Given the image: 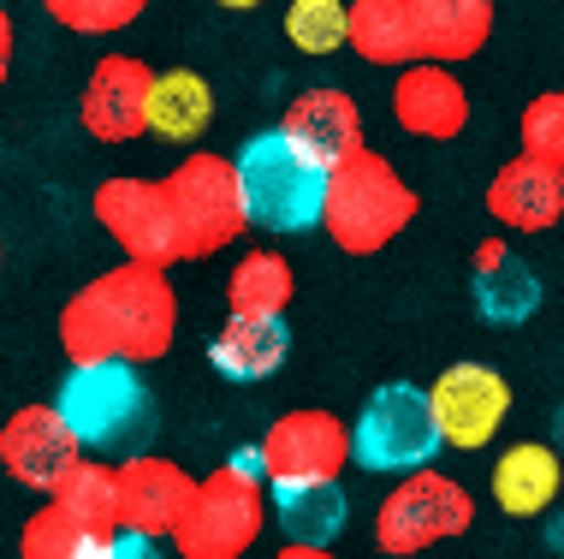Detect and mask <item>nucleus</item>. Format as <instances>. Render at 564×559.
I'll return each mask as SVG.
<instances>
[{
  "instance_id": "nucleus-4",
  "label": "nucleus",
  "mask_w": 564,
  "mask_h": 559,
  "mask_svg": "<svg viewBox=\"0 0 564 559\" xmlns=\"http://www.w3.org/2000/svg\"><path fill=\"white\" fill-rule=\"evenodd\" d=\"M238 185L250 226L262 233H310L322 226L327 203V168L285 138V131H262L238 149Z\"/></svg>"
},
{
  "instance_id": "nucleus-36",
  "label": "nucleus",
  "mask_w": 564,
  "mask_h": 559,
  "mask_svg": "<svg viewBox=\"0 0 564 559\" xmlns=\"http://www.w3.org/2000/svg\"><path fill=\"white\" fill-rule=\"evenodd\" d=\"M0 256H7V250H0Z\"/></svg>"
},
{
  "instance_id": "nucleus-3",
  "label": "nucleus",
  "mask_w": 564,
  "mask_h": 559,
  "mask_svg": "<svg viewBox=\"0 0 564 559\" xmlns=\"http://www.w3.org/2000/svg\"><path fill=\"white\" fill-rule=\"evenodd\" d=\"M54 411L78 434L84 452H113L131 447L155 429V399H149L143 375L126 357H101V364H72V375L54 393Z\"/></svg>"
},
{
  "instance_id": "nucleus-28",
  "label": "nucleus",
  "mask_w": 564,
  "mask_h": 559,
  "mask_svg": "<svg viewBox=\"0 0 564 559\" xmlns=\"http://www.w3.org/2000/svg\"><path fill=\"white\" fill-rule=\"evenodd\" d=\"M285 42L310 60L350 49V7L345 0H292L285 7Z\"/></svg>"
},
{
  "instance_id": "nucleus-27",
  "label": "nucleus",
  "mask_w": 564,
  "mask_h": 559,
  "mask_svg": "<svg viewBox=\"0 0 564 559\" xmlns=\"http://www.w3.org/2000/svg\"><path fill=\"white\" fill-rule=\"evenodd\" d=\"M54 501L66 506L78 524H89V530H101V536L119 530V471H113V464L84 459L78 471L54 488Z\"/></svg>"
},
{
  "instance_id": "nucleus-20",
  "label": "nucleus",
  "mask_w": 564,
  "mask_h": 559,
  "mask_svg": "<svg viewBox=\"0 0 564 559\" xmlns=\"http://www.w3.org/2000/svg\"><path fill=\"white\" fill-rule=\"evenodd\" d=\"M469 286H476V310L499 327L529 322L535 304H541V275L506 245V238H487V245L476 250V280Z\"/></svg>"
},
{
  "instance_id": "nucleus-10",
  "label": "nucleus",
  "mask_w": 564,
  "mask_h": 559,
  "mask_svg": "<svg viewBox=\"0 0 564 559\" xmlns=\"http://www.w3.org/2000/svg\"><path fill=\"white\" fill-rule=\"evenodd\" d=\"M350 464V422H339L333 411H285L268 422L262 434V471L268 482H339V471Z\"/></svg>"
},
{
  "instance_id": "nucleus-33",
  "label": "nucleus",
  "mask_w": 564,
  "mask_h": 559,
  "mask_svg": "<svg viewBox=\"0 0 564 559\" xmlns=\"http://www.w3.org/2000/svg\"><path fill=\"white\" fill-rule=\"evenodd\" d=\"M273 559H333V553H327V548H310V541H285Z\"/></svg>"
},
{
  "instance_id": "nucleus-18",
  "label": "nucleus",
  "mask_w": 564,
  "mask_h": 559,
  "mask_svg": "<svg viewBox=\"0 0 564 559\" xmlns=\"http://www.w3.org/2000/svg\"><path fill=\"white\" fill-rule=\"evenodd\" d=\"M285 357H292V327H285V315H238V310H226V327L208 340V364H215L226 381H238V387L280 375Z\"/></svg>"
},
{
  "instance_id": "nucleus-11",
  "label": "nucleus",
  "mask_w": 564,
  "mask_h": 559,
  "mask_svg": "<svg viewBox=\"0 0 564 559\" xmlns=\"http://www.w3.org/2000/svg\"><path fill=\"white\" fill-rule=\"evenodd\" d=\"M78 464H84V447L54 405H19V411L7 417V429H0V471L19 482V488L54 501V488L78 471Z\"/></svg>"
},
{
  "instance_id": "nucleus-24",
  "label": "nucleus",
  "mask_w": 564,
  "mask_h": 559,
  "mask_svg": "<svg viewBox=\"0 0 564 559\" xmlns=\"http://www.w3.org/2000/svg\"><path fill=\"white\" fill-rule=\"evenodd\" d=\"M215 119V89L203 72H155V96H149V131L166 143H196Z\"/></svg>"
},
{
  "instance_id": "nucleus-30",
  "label": "nucleus",
  "mask_w": 564,
  "mask_h": 559,
  "mask_svg": "<svg viewBox=\"0 0 564 559\" xmlns=\"http://www.w3.org/2000/svg\"><path fill=\"white\" fill-rule=\"evenodd\" d=\"M517 149L564 173V89H541L517 119Z\"/></svg>"
},
{
  "instance_id": "nucleus-15",
  "label": "nucleus",
  "mask_w": 564,
  "mask_h": 559,
  "mask_svg": "<svg viewBox=\"0 0 564 559\" xmlns=\"http://www.w3.org/2000/svg\"><path fill=\"white\" fill-rule=\"evenodd\" d=\"M392 119L422 143H452L469 126V89L440 60H410L399 84H392Z\"/></svg>"
},
{
  "instance_id": "nucleus-34",
  "label": "nucleus",
  "mask_w": 564,
  "mask_h": 559,
  "mask_svg": "<svg viewBox=\"0 0 564 559\" xmlns=\"http://www.w3.org/2000/svg\"><path fill=\"white\" fill-rule=\"evenodd\" d=\"M215 7H226V12H256L262 0H215Z\"/></svg>"
},
{
  "instance_id": "nucleus-1",
  "label": "nucleus",
  "mask_w": 564,
  "mask_h": 559,
  "mask_svg": "<svg viewBox=\"0 0 564 559\" xmlns=\"http://www.w3.org/2000/svg\"><path fill=\"white\" fill-rule=\"evenodd\" d=\"M178 334V298L166 286V268L149 262H119L96 275L84 292L66 298L59 310V345L72 364H101V357H126V364H161Z\"/></svg>"
},
{
  "instance_id": "nucleus-6",
  "label": "nucleus",
  "mask_w": 564,
  "mask_h": 559,
  "mask_svg": "<svg viewBox=\"0 0 564 559\" xmlns=\"http://www.w3.org/2000/svg\"><path fill=\"white\" fill-rule=\"evenodd\" d=\"M446 447L440 441V422L434 405L416 381H387L362 399L357 422H350V459L375 476H404L422 471L434 452Z\"/></svg>"
},
{
  "instance_id": "nucleus-21",
  "label": "nucleus",
  "mask_w": 564,
  "mask_h": 559,
  "mask_svg": "<svg viewBox=\"0 0 564 559\" xmlns=\"http://www.w3.org/2000/svg\"><path fill=\"white\" fill-rule=\"evenodd\" d=\"M416 7V42L422 60L457 66V60H476L494 36V0H410Z\"/></svg>"
},
{
  "instance_id": "nucleus-22",
  "label": "nucleus",
  "mask_w": 564,
  "mask_h": 559,
  "mask_svg": "<svg viewBox=\"0 0 564 559\" xmlns=\"http://www.w3.org/2000/svg\"><path fill=\"white\" fill-rule=\"evenodd\" d=\"M350 7V49L369 66L404 72L410 60H422L416 42V7L410 0H345Z\"/></svg>"
},
{
  "instance_id": "nucleus-8",
  "label": "nucleus",
  "mask_w": 564,
  "mask_h": 559,
  "mask_svg": "<svg viewBox=\"0 0 564 559\" xmlns=\"http://www.w3.org/2000/svg\"><path fill=\"white\" fill-rule=\"evenodd\" d=\"M268 524V494L256 476L220 464L215 476H203L185 501V518L173 530V548L185 559H243L256 548Z\"/></svg>"
},
{
  "instance_id": "nucleus-2",
  "label": "nucleus",
  "mask_w": 564,
  "mask_h": 559,
  "mask_svg": "<svg viewBox=\"0 0 564 559\" xmlns=\"http://www.w3.org/2000/svg\"><path fill=\"white\" fill-rule=\"evenodd\" d=\"M416 221V191L404 185V173L392 168L380 149L362 143L357 155H345L327 173V203H322V226L345 256H375L387 250L404 226Z\"/></svg>"
},
{
  "instance_id": "nucleus-26",
  "label": "nucleus",
  "mask_w": 564,
  "mask_h": 559,
  "mask_svg": "<svg viewBox=\"0 0 564 559\" xmlns=\"http://www.w3.org/2000/svg\"><path fill=\"white\" fill-rule=\"evenodd\" d=\"M101 553H108V536L78 524L59 501H42L19 530V559H101Z\"/></svg>"
},
{
  "instance_id": "nucleus-25",
  "label": "nucleus",
  "mask_w": 564,
  "mask_h": 559,
  "mask_svg": "<svg viewBox=\"0 0 564 559\" xmlns=\"http://www.w3.org/2000/svg\"><path fill=\"white\" fill-rule=\"evenodd\" d=\"M297 292V275L280 250H243L226 275V310L238 315H285Z\"/></svg>"
},
{
  "instance_id": "nucleus-5",
  "label": "nucleus",
  "mask_w": 564,
  "mask_h": 559,
  "mask_svg": "<svg viewBox=\"0 0 564 559\" xmlns=\"http://www.w3.org/2000/svg\"><path fill=\"white\" fill-rule=\"evenodd\" d=\"M469 524H476V494L457 476H440L422 464V471H404L399 488L375 506V548L392 559H410L440 548V541L469 536Z\"/></svg>"
},
{
  "instance_id": "nucleus-23",
  "label": "nucleus",
  "mask_w": 564,
  "mask_h": 559,
  "mask_svg": "<svg viewBox=\"0 0 564 559\" xmlns=\"http://www.w3.org/2000/svg\"><path fill=\"white\" fill-rule=\"evenodd\" d=\"M268 506L280 518L285 541H310V548H333L350 518V501L339 482H280Z\"/></svg>"
},
{
  "instance_id": "nucleus-31",
  "label": "nucleus",
  "mask_w": 564,
  "mask_h": 559,
  "mask_svg": "<svg viewBox=\"0 0 564 559\" xmlns=\"http://www.w3.org/2000/svg\"><path fill=\"white\" fill-rule=\"evenodd\" d=\"M101 559H161V553H155V541H149V536L113 530V536H108V553H101Z\"/></svg>"
},
{
  "instance_id": "nucleus-17",
  "label": "nucleus",
  "mask_w": 564,
  "mask_h": 559,
  "mask_svg": "<svg viewBox=\"0 0 564 559\" xmlns=\"http://www.w3.org/2000/svg\"><path fill=\"white\" fill-rule=\"evenodd\" d=\"M280 131L303 149V155H315L333 173L345 155H357V149H362V108L345 96V89L315 84V89H303V96L285 101Z\"/></svg>"
},
{
  "instance_id": "nucleus-35",
  "label": "nucleus",
  "mask_w": 564,
  "mask_h": 559,
  "mask_svg": "<svg viewBox=\"0 0 564 559\" xmlns=\"http://www.w3.org/2000/svg\"><path fill=\"white\" fill-rule=\"evenodd\" d=\"M558 441H564V405H558Z\"/></svg>"
},
{
  "instance_id": "nucleus-16",
  "label": "nucleus",
  "mask_w": 564,
  "mask_h": 559,
  "mask_svg": "<svg viewBox=\"0 0 564 559\" xmlns=\"http://www.w3.org/2000/svg\"><path fill=\"white\" fill-rule=\"evenodd\" d=\"M487 215L506 233H553L564 221V173L535 155H517L487 179Z\"/></svg>"
},
{
  "instance_id": "nucleus-13",
  "label": "nucleus",
  "mask_w": 564,
  "mask_h": 559,
  "mask_svg": "<svg viewBox=\"0 0 564 559\" xmlns=\"http://www.w3.org/2000/svg\"><path fill=\"white\" fill-rule=\"evenodd\" d=\"M149 96L155 66H143L137 54H101L78 96V119L96 143H137L149 131Z\"/></svg>"
},
{
  "instance_id": "nucleus-19",
  "label": "nucleus",
  "mask_w": 564,
  "mask_h": 559,
  "mask_svg": "<svg viewBox=\"0 0 564 559\" xmlns=\"http://www.w3.org/2000/svg\"><path fill=\"white\" fill-rule=\"evenodd\" d=\"M564 488V459L546 441H517L494 464V506L506 518H541Z\"/></svg>"
},
{
  "instance_id": "nucleus-7",
  "label": "nucleus",
  "mask_w": 564,
  "mask_h": 559,
  "mask_svg": "<svg viewBox=\"0 0 564 559\" xmlns=\"http://www.w3.org/2000/svg\"><path fill=\"white\" fill-rule=\"evenodd\" d=\"M166 196H173L178 233H185V262H208V256H220L232 238L250 233L238 161L215 155V149H191V155L166 173Z\"/></svg>"
},
{
  "instance_id": "nucleus-29",
  "label": "nucleus",
  "mask_w": 564,
  "mask_h": 559,
  "mask_svg": "<svg viewBox=\"0 0 564 559\" xmlns=\"http://www.w3.org/2000/svg\"><path fill=\"white\" fill-rule=\"evenodd\" d=\"M42 12L72 36H119L149 12V0H42Z\"/></svg>"
},
{
  "instance_id": "nucleus-32",
  "label": "nucleus",
  "mask_w": 564,
  "mask_h": 559,
  "mask_svg": "<svg viewBox=\"0 0 564 559\" xmlns=\"http://www.w3.org/2000/svg\"><path fill=\"white\" fill-rule=\"evenodd\" d=\"M12 54H19V24H12V12L0 7V84L12 78Z\"/></svg>"
},
{
  "instance_id": "nucleus-12",
  "label": "nucleus",
  "mask_w": 564,
  "mask_h": 559,
  "mask_svg": "<svg viewBox=\"0 0 564 559\" xmlns=\"http://www.w3.org/2000/svg\"><path fill=\"white\" fill-rule=\"evenodd\" d=\"M429 405L440 422V441L457 452H481L511 411V381L494 364H452L434 375Z\"/></svg>"
},
{
  "instance_id": "nucleus-14",
  "label": "nucleus",
  "mask_w": 564,
  "mask_h": 559,
  "mask_svg": "<svg viewBox=\"0 0 564 559\" xmlns=\"http://www.w3.org/2000/svg\"><path fill=\"white\" fill-rule=\"evenodd\" d=\"M196 476H185V464L161 459V452H131L119 464V530H137L149 541L173 536L185 518Z\"/></svg>"
},
{
  "instance_id": "nucleus-9",
  "label": "nucleus",
  "mask_w": 564,
  "mask_h": 559,
  "mask_svg": "<svg viewBox=\"0 0 564 559\" xmlns=\"http://www.w3.org/2000/svg\"><path fill=\"white\" fill-rule=\"evenodd\" d=\"M89 215L126 250V262H149V268L185 262V233H178L166 179H137V173L101 179L96 196H89Z\"/></svg>"
}]
</instances>
